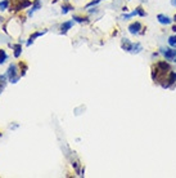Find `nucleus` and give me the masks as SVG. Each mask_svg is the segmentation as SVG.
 I'll return each instance as SVG.
<instances>
[{"instance_id":"nucleus-1","label":"nucleus","mask_w":176,"mask_h":178,"mask_svg":"<svg viewBox=\"0 0 176 178\" xmlns=\"http://www.w3.org/2000/svg\"><path fill=\"white\" fill-rule=\"evenodd\" d=\"M18 66L17 65H14V63H12V65H9V67H8V71H7V75H8V80L11 81L12 84H16V83H18V80H20L22 76H21V73H18Z\"/></svg>"},{"instance_id":"nucleus-2","label":"nucleus","mask_w":176,"mask_h":178,"mask_svg":"<svg viewBox=\"0 0 176 178\" xmlns=\"http://www.w3.org/2000/svg\"><path fill=\"white\" fill-rule=\"evenodd\" d=\"M30 5H32V2H30V0H12L11 5H9V11L18 12V11H22V9L28 8Z\"/></svg>"},{"instance_id":"nucleus-3","label":"nucleus","mask_w":176,"mask_h":178,"mask_svg":"<svg viewBox=\"0 0 176 178\" xmlns=\"http://www.w3.org/2000/svg\"><path fill=\"white\" fill-rule=\"evenodd\" d=\"M161 53L165 56L166 60L176 61V48H161Z\"/></svg>"},{"instance_id":"nucleus-4","label":"nucleus","mask_w":176,"mask_h":178,"mask_svg":"<svg viewBox=\"0 0 176 178\" xmlns=\"http://www.w3.org/2000/svg\"><path fill=\"white\" fill-rule=\"evenodd\" d=\"M134 16H140V17H145L147 16V13L143 11V9L140 8V7H137L135 11H132L131 13H129V14H123L122 16V18L123 20H129V18H131V17H134Z\"/></svg>"},{"instance_id":"nucleus-5","label":"nucleus","mask_w":176,"mask_h":178,"mask_svg":"<svg viewBox=\"0 0 176 178\" xmlns=\"http://www.w3.org/2000/svg\"><path fill=\"white\" fill-rule=\"evenodd\" d=\"M141 30V23L140 22H134V23H131V25L129 26V31L130 34H132V35H137V34L140 32Z\"/></svg>"},{"instance_id":"nucleus-6","label":"nucleus","mask_w":176,"mask_h":178,"mask_svg":"<svg viewBox=\"0 0 176 178\" xmlns=\"http://www.w3.org/2000/svg\"><path fill=\"white\" fill-rule=\"evenodd\" d=\"M73 23H75V21L72 20V21H67V22H63L60 25V34H67V31L68 30H71V27L73 26Z\"/></svg>"},{"instance_id":"nucleus-7","label":"nucleus","mask_w":176,"mask_h":178,"mask_svg":"<svg viewBox=\"0 0 176 178\" xmlns=\"http://www.w3.org/2000/svg\"><path fill=\"white\" fill-rule=\"evenodd\" d=\"M157 20H158L159 23H162V25H171L174 21V20H171L170 17L165 16V14H158V16H157Z\"/></svg>"},{"instance_id":"nucleus-8","label":"nucleus","mask_w":176,"mask_h":178,"mask_svg":"<svg viewBox=\"0 0 176 178\" xmlns=\"http://www.w3.org/2000/svg\"><path fill=\"white\" fill-rule=\"evenodd\" d=\"M44 34H46V30H44V31H37V32H35V34H32V35L28 37V41L26 43V45L27 47H30L32 43H34V40L36 39V37H39V36H41V35H44Z\"/></svg>"},{"instance_id":"nucleus-9","label":"nucleus","mask_w":176,"mask_h":178,"mask_svg":"<svg viewBox=\"0 0 176 178\" xmlns=\"http://www.w3.org/2000/svg\"><path fill=\"white\" fill-rule=\"evenodd\" d=\"M40 8H41V3H40V0H35V2L32 3V8L30 9V12H28V17H31L32 14H34L36 11H39Z\"/></svg>"},{"instance_id":"nucleus-10","label":"nucleus","mask_w":176,"mask_h":178,"mask_svg":"<svg viewBox=\"0 0 176 178\" xmlns=\"http://www.w3.org/2000/svg\"><path fill=\"white\" fill-rule=\"evenodd\" d=\"M167 81L168 83L167 84H165V85H162L163 88H170L172 84H175L176 83V73H170V76H168V79H167Z\"/></svg>"},{"instance_id":"nucleus-11","label":"nucleus","mask_w":176,"mask_h":178,"mask_svg":"<svg viewBox=\"0 0 176 178\" xmlns=\"http://www.w3.org/2000/svg\"><path fill=\"white\" fill-rule=\"evenodd\" d=\"M132 44L134 43H131L129 39H122V49L123 50H126V52H130L131 50V48H132Z\"/></svg>"},{"instance_id":"nucleus-12","label":"nucleus","mask_w":176,"mask_h":178,"mask_svg":"<svg viewBox=\"0 0 176 178\" xmlns=\"http://www.w3.org/2000/svg\"><path fill=\"white\" fill-rule=\"evenodd\" d=\"M7 80H8V75H7V74L0 75V94H2V92L4 90V88H5Z\"/></svg>"},{"instance_id":"nucleus-13","label":"nucleus","mask_w":176,"mask_h":178,"mask_svg":"<svg viewBox=\"0 0 176 178\" xmlns=\"http://www.w3.org/2000/svg\"><path fill=\"white\" fill-rule=\"evenodd\" d=\"M13 49H14V57H16V58H20L21 54H22V45H21V43L13 45Z\"/></svg>"},{"instance_id":"nucleus-14","label":"nucleus","mask_w":176,"mask_h":178,"mask_svg":"<svg viewBox=\"0 0 176 178\" xmlns=\"http://www.w3.org/2000/svg\"><path fill=\"white\" fill-rule=\"evenodd\" d=\"M9 5H11V2H9V0H2V2H0V11L9 9Z\"/></svg>"},{"instance_id":"nucleus-15","label":"nucleus","mask_w":176,"mask_h":178,"mask_svg":"<svg viewBox=\"0 0 176 178\" xmlns=\"http://www.w3.org/2000/svg\"><path fill=\"white\" fill-rule=\"evenodd\" d=\"M7 60H8V54H7V52L4 50V49H0V65H3Z\"/></svg>"},{"instance_id":"nucleus-16","label":"nucleus","mask_w":176,"mask_h":178,"mask_svg":"<svg viewBox=\"0 0 176 178\" xmlns=\"http://www.w3.org/2000/svg\"><path fill=\"white\" fill-rule=\"evenodd\" d=\"M141 50V45L139 43H136V44H132V48H131V53H139Z\"/></svg>"},{"instance_id":"nucleus-17","label":"nucleus","mask_w":176,"mask_h":178,"mask_svg":"<svg viewBox=\"0 0 176 178\" xmlns=\"http://www.w3.org/2000/svg\"><path fill=\"white\" fill-rule=\"evenodd\" d=\"M72 20L75 22H80V23H82V22H88L89 18H84V17H80V16H73Z\"/></svg>"},{"instance_id":"nucleus-18","label":"nucleus","mask_w":176,"mask_h":178,"mask_svg":"<svg viewBox=\"0 0 176 178\" xmlns=\"http://www.w3.org/2000/svg\"><path fill=\"white\" fill-rule=\"evenodd\" d=\"M73 7L72 5H63L62 7V14H67L69 11H72Z\"/></svg>"},{"instance_id":"nucleus-19","label":"nucleus","mask_w":176,"mask_h":178,"mask_svg":"<svg viewBox=\"0 0 176 178\" xmlns=\"http://www.w3.org/2000/svg\"><path fill=\"white\" fill-rule=\"evenodd\" d=\"M168 44L172 47V48H176V35L168 37Z\"/></svg>"},{"instance_id":"nucleus-20","label":"nucleus","mask_w":176,"mask_h":178,"mask_svg":"<svg viewBox=\"0 0 176 178\" xmlns=\"http://www.w3.org/2000/svg\"><path fill=\"white\" fill-rule=\"evenodd\" d=\"M102 0H93V2H90L88 5H86V8H90V7H94V5H97V4H99Z\"/></svg>"},{"instance_id":"nucleus-21","label":"nucleus","mask_w":176,"mask_h":178,"mask_svg":"<svg viewBox=\"0 0 176 178\" xmlns=\"http://www.w3.org/2000/svg\"><path fill=\"white\" fill-rule=\"evenodd\" d=\"M171 5H172V7H176V0H171Z\"/></svg>"},{"instance_id":"nucleus-22","label":"nucleus","mask_w":176,"mask_h":178,"mask_svg":"<svg viewBox=\"0 0 176 178\" xmlns=\"http://www.w3.org/2000/svg\"><path fill=\"white\" fill-rule=\"evenodd\" d=\"M172 20H174V21L176 22V14H175V16H174V18H172Z\"/></svg>"},{"instance_id":"nucleus-23","label":"nucleus","mask_w":176,"mask_h":178,"mask_svg":"<svg viewBox=\"0 0 176 178\" xmlns=\"http://www.w3.org/2000/svg\"><path fill=\"white\" fill-rule=\"evenodd\" d=\"M2 136H3V134H2V133H0V137H2Z\"/></svg>"}]
</instances>
